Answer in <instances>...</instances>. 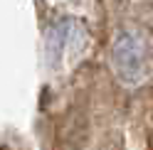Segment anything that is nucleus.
<instances>
[{
    "instance_id": "f257e3e1",
    "label": "nucleus",
    "mask_w": 153,
    "mask_h": 150,
    "mask_svg": "<svg viewBox=\"0 0 153 150\" xmlns=\"http://www.w3.org/2000/svg\"><path fill=\"white\" fill-rule=\"evenodd\" d=\"M111 67L116 79L138 89L153 76V40L141 27H121L111 44Z\"/></svg>"
},
{
    "instance_id": "f03ea898",
    "label": "nucleus",
    "mask_w": 153,
    "mask_h": 150,
    "mask_svg": "<svg viewBox=\"0 0 153 150\" xmlns=\"http://www.w3.org/2000/svg\"><path fill=\"white\" fill-rule=\"evenodd\" d=\"M87 30L76 20H59L47 32V59L54 69L69 67L87 49Z\"/></svg>"
}]
</instances>
